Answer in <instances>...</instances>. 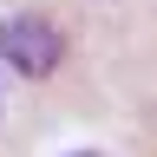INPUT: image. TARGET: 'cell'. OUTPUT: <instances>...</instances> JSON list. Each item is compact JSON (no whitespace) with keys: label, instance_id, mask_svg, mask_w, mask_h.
<instances>
[{"label":"cell","instance_id":"6da1fadb","mask_svg":"<svg viewBox=\"0 0 157 157\" xmlns=\"http://www.w3.org/2000/svg\"><path fill=\"white\" fill-rule=\"evenodd\" d=\"M0 59H7L13 72H26V78H46V72H59V59H66V33H59L52 20H39V13L0 20Z\"/></svg>","mask_w":157,"mask_h":157}]
</instances>
